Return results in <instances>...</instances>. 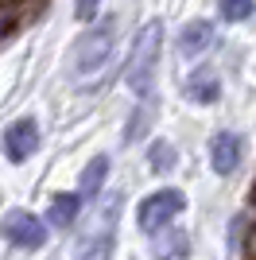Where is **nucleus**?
<instances>
[{
  "label": "nucleus",
  "mask_w": 256,
  "mask_h": 260,
  "mask_svg": "<svg viewBox=\"0 0 256 260\" xmlns=\"http://www.w3.org/2000/svg\"><path fill=\"white\" fill-rule=\"evenodd\" d=\"M159 47H163L159 20L144 23L136 31V39H132V51H128V62H124V82L140 101L151 98V82H155V70H159Z\"/></svg>",
  "instance_id": "f257e3e1"
},
{
  "label": "nucleus",
  "mask_w": 256,
  "mask_h": 260,
  "mask_svg": "<svg viewBox=\"0 0 256 260\" xmlns=\"http://www.w3.org/2000/svg\"><path fill=\"white\" fill-rule=\"evenodd\" d=\"M113 35H117V23L113 20H101L97 27L82 35L74 43V70L78 74H93L101 66L109 62V54H113Z\"/></svg>",
  "instance_id": "f03ea898"
},
{
  "label": "nucleus",
  "mask_w": 256,
  "mask_h": 260,
  "mask_svg": "<svg viewBox=\"0 0 256 260\" xmlns=\"http://www.w3.org/2000/svg\"><path fill=\"white\" fill-rule=\"evenodd\" d=\"M182 206H186L182 190L163 186V190H155V194H148L144 202H140L136 221H140V229H144V233H159V229H167L171 221L182 214Z\"/></svg>",
  "instance_id": "7ed1b4c3"
},
{
  "label": "nucleus",
  "mask_w": 256,
  "mask_h": 260,
  "mask_svg": "<svg viewBox=\"0 0 256 260\" xmlns=\"http://www.w3.org/2000/svg\"><path fill=\"white\" fill-rule=\"evenodd\" d=\"M117 214H120V198L113 194L105 202V210H101V217H97V225L85 233L82 260H109V252H113V233H117Z\"/></svg>",
  "instance_id": "20e7f679"
},
{
  "label": "nucleus",
  "mask_w": 256,
  "mask_h": 260,
  "mask_svg": "<svg viewBox=\"0 0 256 260\" xmlns=\"http://www.w3.org/2000/svg\"><path fill=\"white\" fill-rule=\"evenodd\" d=\"M0 233H4L16 249H43V241H47V225H43L35 214H27V210H12V214L0 221Z\"/></svg>",
  "instance_id": "39448f33"
},
{
  "label": "nucleus",
  "mask_w": 256,
  "mask_h": 260,
  "mask_svg": "<svg viewBox=\"0 0 256 260\" xmlns=\"http://www.w3.org/2000/svg\"><path fill=\"white\" fill-rule=\"evenodd\" d=\"M35 148H39V124L31 117L12 120L8 132H4V155L12 163H23L27 155H35Z\"/></svg>",
  "instance_id": "423d86ee"
},
{
  "label": "nucleus",
  "mask_w": 256,
  "mask_h": 260,
  "mask_svg": "<svg viewBox=\"0 0 256 260\" xmlns=\"http://www.w3.org/2000/svg\"><path fill=\"white\" fill-rule=\"evenodd\" d=\"M241 163V136L237 132H217L210 140V167L217 175H233Z\"/></svg>",
  "instance_id": "0eeeda50"
},
{
  "label": "nucleus",
  "mask_w": 256,
  "mask_h": 260,
  "mask_svg": "<svg viewBox=\"0 0 256 260\" xmlns=\"http://www.w3.org/2000/svg\"><path fill=\"white\" fill-rule=\"evenodd\" d=\"M182 98L194 101V105H213V101L221 98V82H217V74H213L210 66H202V70H194V74L186 78Z\"/></svg>",
  "instance_id": "6e6552de"
},
{
  "label": "nucleus",
  "mask_w": 256,
  "mask_h": 260,
  "mask_svg": "<svg viewBox=\"0 0 256 260\" xmlns=\"http://www.w3.org/2000/svg\"><path fill=\"white\" fill-rule=\"evenodd\" d=\"M210 39H213V23L210 20H190L179 31V54L182 58H198L210 47Z\"/></svg>",
  "instance_id": "1a4fd4ad"
},
{
  "label": "nucleus",
  "mask_w": 256,
  "mask_h": 260,
  "mask_svg": "<svg viewBox=\"0 0 256 260\" xmlns=\"http://www.w3.org/2000/svg\"><path fill=\"white\" fill-rule=\"evenodd\" d=\"M151 117H155V98H144V101L136 105V113H132V120L124 124V144H136L140 136L148 132Z\"/></svg>",
  "instance_id": "9d476101"
},
{
  "label": "nucleus",
  "mask_w": 256,
  "mask_h": 260,
  "mask_svg": "<svg viewBox=\"0 0 256 260\" xmlns=\"http://www.w3.org/2000/svg\"><path fill=\"white\" fill-rule=\"evenodd\" d=\"M78 210H82V194H54L51 202V225H70L78 217Z\"/></svg>",
  "instance_id": "9b49d317"
},
{
  "label": "nucleus",
  "mask_w": 256,
  "mask_h": 260,
  "mask_svg": "<svg viewBox=\"0 0 256 260\" xmlns=\"http://www.w3.org/2000/svg\"><path fill=\"white\" fill-rule=\"evenodd\" d=\"M105 175H109V155H93L89 167L82 171V194L93 198L97 190H101V183H105Z\"/></svg>",
  "instance_id": "f8f14e48"
},
{
  "label": "nucleus",
  "mask_w": 256,
  "mask_h": 260,
  "mask_svg": "<svg viewBox=\"0 0 256 260\" xmlns=\"http://www.w3.org/2000/svg\"><path fill=\"white\" fill-rule=\"evenodd\" d=\"M148 163H151V171L167 175L171 167H175V148H171L167 140H155V144H151V152H148Z\"/></svg>",
  "instance_id": "ddd939ff"
},
{
  "label": "nucleus",
  "mask_w": 256,
  "mask_h": 260,
  "mask_svg": "<svg viewBox=\"0 0 256 260\" xmlns=\"http://www.w3.org/2000/svg\"><path fill=\"white\" fill-rule=\"evenodd\" d=\"M217 4H221V16L229 23H241L256 12V0H217Z\"/></svg>",
  "instance_id": "4468645a"
},
{
  "label": "nucleus",
  "mask_w": 256,
  "mask_h": 260,
  "mask_svg": "<svg viewBox=\"0 0 256 260\" xmlns=\"http://www.w3.org/2000/svg\"><path fill=\"white\" fill-rule=\"evenodd\" d=\"M182 252H186V233H179V229H175V233H167V241H155V256H182Z\"/></svg>",
  "instance_id": "2eb2a0df"
},
{
  "label": "nucleus",
  "mask_w": 256,
  "mask_h": 260,
  "mask_svg": "<svg viewBox=\"0 0 256 260\" xmlns=\"http://www.w3.org/2000/svg\"><path fill=\"white\" fill-rule=\"evenodd\" d=\"M97 8H101V0H74V16H78L82 23L97 20Z\"/></svg>",
  "instance_id": "dca6fc26"
},
{
  "label": "nucleus",
  "mask_w": 256,
  "mask_h": 260,
  "mask_svg": "<svg viewBox=\"0 0 256 260\" xmlns=\"http://www.w3.org/2000/svg\"><path fill=\"white\" fill-rule=\"evenodd\" d=\"M252 202H256V190H252Z\"/></svg>",
  "instance_id": "f3484780"
}]
</instances>
